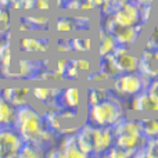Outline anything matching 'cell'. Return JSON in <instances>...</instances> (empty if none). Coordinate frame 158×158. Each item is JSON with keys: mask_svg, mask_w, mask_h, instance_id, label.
I'll return each instance as SVG.
<instances>
[{"mask_svg": "<svg viewBox=\"0 0 158 158\" xmlns=\"http://www.w3.org/2000/svg\"><path fill=\"white\" fill-rule=\"evenodd\" d=\"M151 8H153V6H142V22L144 25L147 24L148 19H150Z\"/></svg>", "mask_w": 158, "mask_h": 158, "instance_id": "35", "label": "cell"}, {"mask_svg": "<svg viewBox=\"0 0 158 158\" xmlns=\"http://www.w3.org/2000/svg\"><path fill=\"white\" fill-rule=\"evenodd\" d=\"M49 28V18L44 15H31V17H24L21 22V31H44Z\"/></svg>", "mask_w": 158, "mask_h": 158, "instance_id": "19", "label": "cell"}, {"mask_svg": "<svg viewBox=\"0 0 158 158\" xmlns=\"http://www.w3.org/2000/svg\"><path fill=\"white\" fill-rule=\"evenodd\" d=\"M0 93H2V96L11 106L18 108V107H22V106H25V104H28V97H29V94H31V89L29 87H22V86L6 87V89H3Z\"/></svg>", "mask_w": 158, "mask_h": 158, "instance_id": "12", "label": "cell"}, {"mask_svg": "<svg viewBox=\"0 0 158 158\" xmlns=\"http://www.w3.org/2000/svg\"><path fill=\"white\" fill-rule=\"evenodd\" d=\"M123 118V108L121 101L114 94L89 107L87 122L96 126H114Z\"/></svg>", "mask_w": 158, "mask_h": 158, "instance_id": "4", "label": "cell"}, {"mask_svg": "<svg viewBox=\"0 0 158 158\" xmlns=\"http://www.w3.org/2000/svg\"><path fill=\"white\" fill-rule=\"evenodd\" d=\"M118 46L117 40H115L114 35L111 32L101 27L100 28V46H98V56L104 57V56L112 54V52L115 50V47Z\"/></svg>", "mask_w": 158, "mask_h": 158, "instance_id": "16", "label": "cell"}, {"mask_svg": "<svg viewBox=\"0 0 158 158\" xmlns=\"http://www.w3.org/2000/svg\"><path fill=\"white\" fill-rule=\"evenodd\" d=\"M58 104L64 108H72L78 110L79 103H81V90L77 86H69L61 90L57 98Z\"/></svg>", "mask_w": 158, "mask_h": 158, "instance_id": "14", "label": "cell"}, {"mask_svg": "<svg viewBox=\"0 0 158 158\" xmlns=\"http://www.w3.org/2000/svg\"><path fill=\"white\" fill-rule=\"evenodd\" d=\"M100 69H103L107 75H110V78L114 79L115 77L121 74L118 65L115 64L114 58H112V54H108V56H104V57H100Z\"/></svg>", "mask_w": 158, "mask_h": 158, "instance_id": "21", "label": "cell"}, {"mask_svg": "<svg viewBox=\"0 0 158 158\" xmlns=\"http://www.w3.org/2000/svg\"><path fill=\"white\" fill-rule=\"evenodd\" d=\"M56 31L57 32H72L77 31V24H75V18H69V17H60L56 22Z\"/></svg>", "mask_w": 158, "mask_h": 158, "instance_id": "26", "label": "cell"}, {"mask_svg": "<svg viewBox=\"0 0 158 158\" xmlns=\"http://www.w3.org/2000/svg\"><path fill=\"white\" fill-rule=\"evenodd\" d=\"M153 57H154V60L156 61H158V49L153 50Z\"/></svg>", "mask_w": 158, "mask_h": 158, "instance_id": "41", "label": "cell"}, {"mask_svg": "<svg viewBox=\"0 0 158 158\" xmlns=\"http://www.w3.org/2000/svg\"><path fill=\"white\" fill-rule=\"evenodd\" d=\"M69 64V60H65V58H61V60L57 61V67H56V71L64 78V74H65V69Z\"/></svg>", "mask_w": 158, "mask_h": 158, "instance_id": "33", "label": "cell"}, {"mask_svg": "<svg viewBox=\"0 0 158 158\" xmlns=\"http://www.w3.org/2000/svg\"><path fill=\"white\" fill-rule=\"evenodd\" d=\"M82 0H57L58 7L63 10H81Z\"/></svg>", "mask_w": 158, "mask_h": 158, "instance_id": "30", "label": "cell"}, {"mask_svg": "<svg viewBox=\"0 0 158 158\" xmlns=\"http://www.w3.org/2000/svg\"><path fill=\"white\" fill-rule=\"evenodd\" d=\"M57 52H72V46H71V40H58L57 43Z\"/></svg>", "mask_w": 158, "mask_h": 158, "instance_id": "34", "label": "cell"}, {"mask_svg": "<svg viewBox=\"0 0 158 158\" xmlns=\"http://www.w3.org/2000/svg\"><path fill=\"white\" fill-rule=\"evenodd\" d=\"M146 49H150V50L158 49V22L154 25L153 31H151L147 42H146Z\"/></svg>", "mask_w": 158, "mask_h": 158, "instance_id": "29", "label": "cell"}, {"mask_svg": "<svg viewBox=\"0 0 158 158\" xmlns=\"http://www.w3.org/2000/svg\"><path fill=\"white\" fill-rule=\"evenodd\" d=\"M71 46H72V52H78V53H87L92 50V39L90 38H74L71 39Z\"/></svg>", "mask_w": 158, "mask_h": 158, "instance_id": "25", "label": "cell"}, {"mask_svg": "<svg viewBox=\"0 0 158 158\" xmlns=\"http://www.w3.org/2000/svg\"><path fill=\"white\" fill-rule=\"evenodd\" d=\"M111 93L108 92L107 89H101V87H90L89 92H87V106H93V104H97L98 101L104 100L106 97Z\"/></svg>", "mask_w": 158, "mask_h": 158, "instance_id": "24", "label": "cell"}, {"mask_svg": "<svg viewBox=\"0 0 158 158\" xmlns=\"http://www.w3.org/2000/svg\"><path fill=\"white\" fill-rule=\"evenodd\" d=\"M19 47L25 53H44L50 49V42L44 38H22Z\"/></svg>", "mask_w": 158, "mask_h": 158, "instance_id": "15", "label": "cell"}, {"mask_svg": "<svg viewBox=\"0 0 158 158\" xmlns=\"http://www.w3.org/2000/svg\"><path fill=\"white\" fill-rule=\"evenodd\" d=\"M129 108L133 111H158V96L144 89L137 94L132 96Z\"/></svg>", "mask_w": 158, "mask_h": 158, "instance_id": "10", "label": "cell"}, {"mask_svg": "<svg viewBox=\"0 0 158 158\" xmlns=\"http://www.w3.org/2000/svg\"><path fill=\"white\" fill-rule=\"evenodd\" d=\"M150 79L144 78L139 71L137 72H125L119 74L112 79V87L115 94L123 96V97H132V96L140 93L147 87Z\"/></svg>", "mask_w": 158, "mask_h": 158, "instance_id": "5", "label": "cell"}, {"mask_svg": "<svg viewBox=\"0 0 158 158\" xmlns=\"http://www.w3.org/2000/svg\"><path fill=\"white\" fill-rule=\"evenodd\" d=\"M157 83H158V78H157Z\"/></svg>", "mask_w": 158, "mask_h": 158, "instance_id": "42", "label": "cell"}, {"mask_svg": "<svg viewBox=\"0 0 158 158\" xmlns=\"http://www.w3.org/2000/svg\"><path fill=\"white\" fill-rule=\"evenodd\" d=\"M14 128L24 142L36 143L50 148L56 137V132L47 125L44 115H42L29 103L17 108Z\"/></svg>", "mask_w": 158, "mask_h": 158, "instance_id": "1", "label": "cell"}, {"mask_svg": "<svg viewBox=\"0 0 158 158\" xmlns=\"http://www.w3.org/2000/svg\"><path fill=\"white\" fill-rule=\"evenodd\" d=\"M114 144L121 148L129 150L136 156L137 151L144 147L147 137L142 132L140 119H128L123 117L112 126Z\"/></svg>", "mask_w": 158, "mask_h": 158, "instance_id": "3", "label": "cell"}, {"mask_svg": "<svg viewBox=\"0 0 158 158\" xmlns=\"http://www.w3.org/2000/svg\"><path fill=\"white\" fill-rule=\"evenodd\" d=\"M0 22L7 25L10 22V13H8L7 7H2V6H0Z\"/></svg>", "mask_w": 158, "mask_h": 158, "instance_id": "36", "label": "cell"}, {"mask_svg": "<svg viewBox=\"0 0 158 158\" xmlns=\"http://www.w3.org/2000/svg\"><path fill=\"white\" fill-rule=\"evenodd\" d=\"M103 28H106L108 32H111L114 35L115 40L119 46L131 47L137 42L139 36L142 35V31L144 28V24H139L135 27H119L117 25L108 15L106 17V22L104 25H101Z\"/></svg>", "mask_w": 158, "mask_h": 158, "instance_id": "7", "label": "cell"}, {"mask_svg": "<svg viewBox=\"0 0 158 158\" xmlns=\"http://www.w3.org/2000/svg\"><path fill=\"white\" fill-rule=\"evenodd\" d=\"M135 157H151V158H158V136L147 139L144 147L140 151H137Z\"/></svg>", "mask_w": 158, "mask_h": 158, "instance_id": "22", "label": "cell"}, {"mask_svg": "<svg viewBox=\"0 0 158 158\" xmlns=\"http://www.w3.org/2000/svg\"><path fill=\"white\" fill-rule=\"evenodd\" d=\"M24 140L14 126H0V158L18 157Z\"/></svg>", "mask_w": 158, "mask_h": 158, "instance_id": "8", "label": "cell"}, {"mask_svg": "<svg viewBox=\"0 0 158 158\" xmlns=\"http://www.w3.org/2000/svg\"><path fill=\"white\" fill-rule=\"evenodd\" d=\"M104 157H115V158H125V157H135V154L129 150H125V148H121L118 146L112 144L106 153L103 154Z\"/></svg>", "mask_w": 158, "mask_h": 158, "instance_id": "27", "label": "cell"}, {"mask_svg": "<svg viewBox=\"0 0 158 158\" xmlns=\"http://www.w3.org/2000/svg\"><path fill=\"white\" fill-rule=\"evenodd\" d=\"M96 8L93 0H82L81 2V10H93Z\"/></svg>", "mask_w": 158, "mask_h": 158, "instance_id": "38", "label": "cell"}, {"mask_svg": "<svg viewBox=\"0 0 158 158\" xmlns=\"http://www.w3.org/2000/svg\"><path fill=\"white\" fill-rule=\"evenodd\" d=\"M17 108L11 106L0 93V126H14Z\"/></svg>", "mask_w": 158, "mask_h": 158, "instance_id": "18", "label": "cell"}, {"mask_svg": "<svg viewBox=\"0 0 158 158\" xmlns=\"http://www.w3.org/2000/svg\"><path fill=\"white\" fill-rule=\"evenodd\" d=\"M52 7V2L50 0H36V8L42 11H47Z\"/></svg>", "mask_w": 158, "mask_h": 158, "instance_id": "37", "label": "cell"}, {"mask_svg": "<svg viewBox=\"0 0 158 158\" xmlns=\"http://www.w3.org/2000/svg\"><path fill=\"white\" fill-rule=\"evenodd\" d=\"M57 148H58V157H65V158L86 157L77 143V133L63 135Z\"/></svg>", "mask_w": 158, "mask_h": 158, "instance_id": "11", "label": "cell"}, {"mask_svg": "<svg viewBox=\"0 0 158 158\" xmlns=\"http://www.w3.org/2000/svg\"><path fill=\"white\" fill-rule=\"evenodd\" d=\"M77 143L86 157L103 156L114 144L112 126H96L87 122L78 129Z\"/></svg>", "mask_w": 158, "mask_h": 158, "instance_id": "2", "label": "cell"}, {"mask_svg": "<svg viewBox=\"0 0 158 158\" xmlns=\"http://www.w3.org/2000/svg\"><path fill=\"white\" fill-rule=\"evenodd\" d=\"M46 156V147L36 143H28L24 142L21 151L18 157H28V158H36V157H44Z\"/></svg>", "mask_w": 158, "mask_h": 158, "instance_id": "20", "label": "cell"}, {"mask_svg": "<svg viewBox=\"0 0 158 158\" xmlns=\"http://www.w3.org/2000/svg\"><path fill=\"white\" fill-rule=\"evenodd\" d=\"M142 123V132L147 139L158 136V119H153V118H144V119H140Z\"/></svg>", "mask_w": 158, "mask_h": 158, "instance_id": "23", "label": "cell"}, {"mask_svg": "<svg viewBox=\"0 0 158 158\" xmlns=\"http://www.w3.org/2000/svg\"><path fill=\"white\" fill-rule=\"evenodd\" d=\"M112 4L114 6H119V4H123V3H128V2H132V0H111Z\"/></svg>", "mask_w": 158, "mask_h": 158, "instance_id": "40", "label": "cell"}, {"mask_svg": "<svg viewBox=\"0 0 158 158\" xmlns=\"http://www.w3.org/2000/svg\"><path fill=\"white\" fill-rule=\"evenodd\" d=\"M69 61H71V64L78 69L79 72L90 71L92 64H90V61L86 60V58H74V60H69Z\"/></svg>", "mask_w": 158, "mask_h": 158, "instance_id": "31", "label": "cell"}, {"mask_svg": "<svg viewBox=\"0 0 158 158\" xmlns=\"http://www.w3.org/2000/svg\"><path fill=\"white\" fill-rule=\"evenodd\" d=\"M87 79L92 82H108V81H112L111 78H110V75H107L106 72L103 71V69L98 68L97 71L92 72V74L87 77Z\"/></svg>", "mask_w": 158, "mask_h": 158, "instance_id": "32", "label": "cell"}, {"mask_svg": "<svg viewBox=\"0 0 158 158\" xmlns=\"http://www.w3.org/2000/svg\"><path fill=\"white\" fill-rule=\"evenodd\" d=\"M11 7L19 10H32L36 8V0H11Z\"/></svg>", "mask_w": 158, "mask_h": 158, "instance_id": "28", "label": "cell"}, {"mask_svg": "<svg viewBox=\"0 0 158 158\" xmlns=\"http://www.w3.org/2000/svg\"><path fill=\"white\" fill-rule=\"evenodd\" d=\"M112 58H114L115 64H117L118 68H119L121 74L139 71L140 57L135 56L133 53L129 50V47L119 46V44H118V46L115 47V50L112 52Z\"/></svg>", "mask_w": 158, "mask_h": 158, "instance_id": "9", "label": "cell"}, {"mask_svg": "<svg viewBox=\"0 0 158 158\" xmlns=\"http://www.w3.org/2000/svg\"><path fill=\"white\" fill-rule=\"evenodd\" d=\"M61 89H50V87H33L31 90V94L36 98L38 101L43 104H54L58 103L57 98L60 94Z\"/></svg>", "mask_w": 158, "mask_h": 158, "instance_id": "17", "label": "cell"}, {"mask_svg": "<svg viewBox=\"0 0 158 158\" xmlns=\"http://www.w3.org/2000/svg\"><path fill=\"white\" fill-rule=\"evenodd\" d=\"M136 3H139L140 6H153L156 0H135Z\"/></svg>", "mask_w": 158, "mask_h": 158, "instance_id": "39", "label": "cell"}, {"mask_svg": "<svg viewBox=\"0 0 158 158\" xmlns=\"http://www.w3.org/2000/svg\"><path fill=\"white\" fill-rule=\"evenodd\" d=\"M139 72L147 79H156L158 78V61L154 60L153 50L144 49L140 54V64H139Z\"/></svg>", "mask_w": 158, "mask_h": 158, "instance_id": "13", "label": "cell"}, {"mask_svg": "<svg viewBox=\"0 0 158 158\" xmlns=\"http://www.w3.org/2000/svg\"><path fill=\"white\" fill-rule=\"evenodd\" d=\"M110 18L119 27H135L143 24L142 22V6L135 0L123 3L119 6H114Z\"/></svg>", "mask_w": 158, "mask_h": 158, "instance_id": "6", "label": "cell"}]
</instances>
